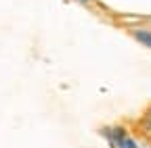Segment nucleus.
I'll return each instance as SVG.
<instances>
[{
    "label": "nucleus",
    "mask_w": 151,
    "mask_h": 148,
    "mask_svg": "<svg viewBox=\"0 0 151 148\" xmlns=\"http://www.w3.org/2000/svg\"><path fill=\"white\" fill-rule=\"evenodd\" d=\"M118 146H120V148H139L134 140H130V138H126V136H124V138L118 142Z\"/></svg>",
    "instance_id": "nucleus-2"
},
{
    "label": "nucleus",
    "mask_w": 151,
    "mask_h": 148,
    "mask_svg": "<svg viewBox=\"0 0 151 148\" xmlns=\"http://www.w3.org/2000/svg\"><path fill=\"white\" fill-rule=\"evenodd\" d=\"M134 38H137L141 44H147V46L151 48V31H145V29H141V31H137V33H134Z\"/></svg>",
    "instance_id": "nucleus-1"
},
{
    "label": "nucleus",
    "mask_w": 151,
    "mask_h": 148,
    "mask_svg": "<svg viewBox=\"0 0 151 148\" xmlns=\"http://www.w3.org/2000/svg\"><path fill=\"white\" fill-rule=\"evenodd\" d=\"M80 2H88V0H80Z\"/></svg>",
    "instance_id": "nucleus-3"
}]
</instances>
